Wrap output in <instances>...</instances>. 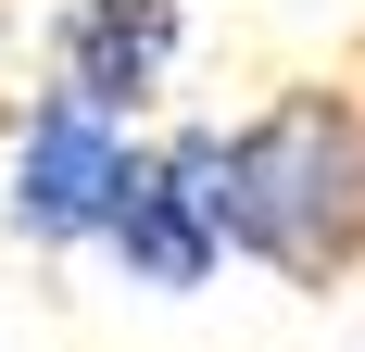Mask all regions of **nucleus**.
<instances>
[{"mask_svg":"<svg viewBox=\"0 0 365 352\" xmlns=\"http://www.w3.org/2000/svg\"><path fill=\"white\" fill-rule=\"evenodd\" d=\"M215 227L227 264L277 289H353L365 277V88L290 76L240 126H215Z\"/></svg>","mask_w":365,"mask_h":352,"instance_id":"1","label":"nucleus"},{"mask_svg":"<svg viewBox=\"0 0 365 352\" xmlns=\"http://www.w3.org/2000/svg\"><path fill=\"white\" fill-rule=\"evenodd\" d=\"M38 63H51V88H76L88 113L151 126L164 88H177V63H189V0H63L51 38H38Z\"/></svg>","mask_w":365,"mask_h":352,"instance_id":"4","label":"nucleus"},{"mask_svg":"<svg viewBox=\"0 0 365 352\" xmlns=\"http://www.w3.org/2000/svg\"><path fill=\"white\" fill-rule=\"evenodd\" d=\"M139 176V126L88 113L76 88H38L13 113V164H0V214L26 252H101L113 227V189Z\"/></svg>","mask_w":365,"mask_h":352,"instance_id":"2","label":"nucleus"},{"mask_svg":"<svg viewBox=\"0 0 365 352\" xmlns=\"http://www.w3.org/2000/svg\"><path fill=\"white\" fill-rule=\"evenodd\" d=\"M101 264L151 302H189V289H215L227 264V227H215V126L189 113L151 139L139 126V176L113 189V227H101Z\"/></svg>","mask_w":365,"mask_h":352,"instance_id":"3","label":"nucleus"}]
</instances>
